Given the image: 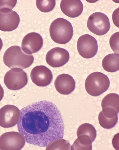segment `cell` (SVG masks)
<instances>
[{
	"instance_id": "obj_20",
	"label": "cell",
	"mask_w": 119,
	"mask_h": 150,
	"mask_svg": "<svg viewBox=\"0 0 119 150\" xmlns=\"http://www.w3.org/2000/svg\"><path fill=\"white\" fill-rule=\"evenodd\" d=\"M99 122L100 126L106 129H111L114 127L117 124L118 120V116L113 118H108L104 116L102 111L98 116Z\"/></svg>"
},
{
	"instance_id": "obj_28",
	"label": "cell",
	"mask_w": 119,
	"mask_h": 150,
	"mask_svg": "<svg viewBox=\"0 0 119 150\" xmlns=\"http://www.w3.org/2000/svg\"><path fill=\"white\" fill-rule=\"evenodd\" d=\"M3 47V42L1 39L0 38V51L1 50Z\"/></svg>"
},
{
	"instance_id": "obj_16",
	"label": "cell",
	"mask_w": 119,
	"mask_h": 150,
	"mask_svg": "<svg viewBox=\"0 0 119 150\" xmlns=\"http://www.w3.org/2000/svg\"><path fill=\"white\" fill-rule=\"evenodd\" d=\"M102 66L104 70L110 72H114L119 69V54H111L103 58Z\"/></svg>"
},
{
	"instance_id": "obj_4",
	"label": "cell",
	"mask_w": 119,
	"mask_h": 150,
	"mask_svg": "<svg viewBox=\"0 0 119 150\" xmlns=\"http://www.w3.org/2000/svg\"><path fill=\"white\" fill-rule=\"evenodd\" d=\"M110 85L106 75L99 72L92 73L87 78L85 87L87 93L94 97L99 96L106 91Z\"/></svg>"
},
{
	"instance_id": "obj_23",
	"label": "cell",
	"mask_w": 119,
	"mask_h": 150,
	"mask_svg": "<svg viewBox=\"0 0 119 150\" xmlns=\"http://www.w3.org/2000/svg\"><path fill=\"white\" fill-rule=\"evenodd\" d=\"M17 1H1L0 0V11L4 13L10 12L15 6Z\"/></svg>"
},
{
	"instance_id": "obj_26",
	"label": "cell",
	"mask_w": 119,
	"mask_h": 150,
	"mask_svg": "<svg viewBox=\"0 0 119 150\" xmlns=\"http://www.w3.org/2000/svg\"><path fill=\"white\" fill-rule=\"evenodd\" d=\"M119 8L113 12L112 15V19L114 24L119 28L118 24Z\"/></svg>"
},
{
	"instance_id": "obj_12",
	"label": "cell",
	"mask_w": 119,
	"mask_h": 150,
	"mask_svg": "<svg viewBox=\"0 0 119 150\" xmlns=\"http://www.w3.org/2000/svg\"><path fill=\"white\" fill-rule=\"evenodd\" d=\"M43 44L42 36L38 33H32L27 34L22 43V50L25 53L31 54L41 50Z\"/></svg>"
},
{
	"instance_id": "obj_25",
	"label": "cell",
	"mask_w": 119,
	"mask_h": 150,
	"mask_svg": "<svg viewBox=\"0 0 119 150\" xmlns=\"http://www.w3.org/2000/svg\"><path fill=\"white\" fill-rule=\"evenodd\" d=\"M102 111L104 116L110 118H113L115 117L118 115V112L115 109L110 108L103 109Z\"/></svg>"
},
{
	"instance_id": "obj_1",
	"label": "cell",
	"mask_w": 119,
	"mask_h": 150,
	"mask_svg": "<svg viewBox=\"0 0 119 150\" xmlns=\"http://www.w3.org/2000/svg\"><path fill=\"white\" fill-rule=\"evenodd\" d=\"M18 127L27 143L41 147L64 137L65 126L60 111L53 103L46 100L22 109Z\"/></svg>"
},
{
	"instance_id": "obj_15",
	"label": "cell",
	"mask_w": 119,
	"mask_h": 150,
	"mask_svg": "<svg viewBox=\"0 0 119 150\" xmlns=\"http://www.w3.org/2000/svg\"><path fill=\"white\" fill-rule=\"evenodd\" d=\"M60 7L63 13L70 18H76L82 13L83 6L80 0H62Z\"/></svg>"
},
{
	"instance_id": "obj_3",
	"label": "cell",
	"mask_w": 119,
	"mask_h": 150,
	"mask_svg": "<svg viewBox=\"0 0 119 150\" xmlns=\"http://www.w3.org/2000/svg\"><path fill=\"white\" fill-rule=\"evenodd\" d=\"M50 33L52 40L55 42L64 44L71 39L73 34V29L71 24L62 18L55 20L51 24Z\"/></svg>"
},
{
	"instance_id": "obj_5",
	"label": "cell",
	"mask_w": 119,
	"mask_h": 150,
	"mask_svg": "<svg viewBox=\"0 0 119 150\" xmlns=\"http://www.w3.org/2000/svg\"><path fill=\"white\" fill-rule=\"evenodd\" d=\"M87 26L91 32L98 36L107 34L109 31L110 23L106 14L101 12H95L89 16Z\"/></svg>"
},
{
	"instance_id": "obj_11",
	"label": "cell",
	"mask_w": 119,
	"mask_h": 150,
	"mask_svg": "<svg viewBox=\"0 0 119 150\" xmlns=\"http://www.w3.org/2000/svg\"><path fill=\"white\" fill-rule=\"evenodd\" d=\"M31 77L32 82L39 87H46L52 81L53 76L52 71L44 66H38L32 70Z\"/></svg>"
},
{
	"instance_id": "obj_9",
	"label": "cell",
	"mask_w": 119,
	"mask_h": 150,
	"mask_svg": "<svg viewBox=\"0 0 119 150\" xmlns=\"http://www.w3.org/2000/svg\"><path fill=\"white\" fill-rule=\"evenodd\" d=\"M20 111L17 107L7 105L0 109V126L9 128L16 125L19 121Z\"/></svg>"
},
{
	"instance_id": "obj_21",
	"label": "cell",
	"mask_w": 119,
	"mask_h": 150,
	"mask_svg": "<svg viewBox=\"0 0 119 150\" xmlns=\"http://www.w3.org/2000/svg\"><path fill=\"white\" fill-rule=\"evenodd\" d=\"M36 5L40 11L47 13L54 9L56 5V1L55 0H37Z\"/></svg>"
},
{
	"instance_id": "obj_2",
	"label": "cell",
	"mask_w": 119,
	"mask_h": 150,
	"mask_svg": "<svg viewBox=\"0 0 119 150\" xmlns=\"http://www.w3.org/2000/svg\"><path fill=\"white\" fill-rule=\"evenodd\" d=\"M5 64L10 69L17 68L23 69L29 67L33 64L34 58L22 51L21 48L14 46L8 49L3 57Z\"/></svg>"
},
{
	"instance_id": "obj_6",
	"label": "cell",
	"mask_w": 119,
	"mask_h": 150,
	"mask_svg": "<svg viewBox=\"0 0 119 150\" xmlns=\"http://www.w3.org/2000/svg\"><path fill=\"white\" fill-rule=\"evenodd\" d=\"M4 82L8 89L18 91L26 86L28 82V77L27 74L22 69H12L5 74Z\"/></svg>"
},
{
	"instance_id": "obj_18",
	"label": "cell",
	"mask_w": 119,
	"mask_h": 150,
	"mask_svg": "<svg viewBox=\"0 0 119 150\" xmlns=\"http://www.w3.org/2000/svg\"><path fill=\"white\" fill-rule=\"evenodd\" d=\"M101 106L102 109L110 108L119 112V96L114 93L106 95L102 100Z\"/></svg>"
},
{
	"instance_id": "obj_10",
	"label": "cell",
	"mask_w": 119,
	"mask_h": 150,
	"mask_svg": "<svg viewBox=\"0 0 119 150\" xmlns=\"http://www.w3.org/2000/svg\"><path fill=\"white\" fill-rule=\"evenodd\" d=\"M70 55L69 52L65 49L60 47H55L50 50L46 56L47 63L53 68L62 67L69 61Z\"/></svg>"
},
{
	"instance_id": "obj_14",
	"label": "cell",
	"mask_w": 119,
	"mask_h": 150,
	"mask_svg": "<svg viewBox=\"0 0 119 150\" xmlns=\"http://www.w3.org/2000/svg\"><path fill=\"white\" fill-rule=\"evenodd\" d=\"M20 21L19 15L16 11L12 10L7 13L0 11V30L12 31L18 27Z\"/></svg>"
},
{
	"instance_id": "obj_19",
	"label": "cell",
	"mask_w": 119,
	"mask_h": 150,
	"mask_svg": "<svg viewBox=\"0 0 119 150\" xmlns=\"http://www.w3.org/2000/svg\"><path fill=\"white\" fill-rule=\"evenodd\" d=\"M82 135H86L89 137L93 142L96 138L97 131L95 127L92 125L85 123L80 126L77 130V137Z\"/></svg>"
},
{
	"instance_id": "obj_24",
	"label": "cell",
	"mask_w": 119,
	"mask_h": 150,
	"mask_svg": "<svg viewBox=\"0 0 119 150\" xmlns=\"http://www.w3.org/2000/svg\"><path fill=\"white\" fill-rule=\"evenodd\" d=\"M119 33H116L113 35L110 39V47L114 53H119Z\"/></svg>"
},
{
	"instance_id": "obj_17",
	"label": "cell",
	"mask_w": 119,
	"mask_h": 150,
	"mask_svg": "<svg viewBox=\"0 0 119 150\" xmlns=\"http://www.w3.org/2000/svg\"><path fill=\"white\" fill-rule=\"evenodd\" d=\"M92 142L90 137L86 135L78 137L71 146V149L92 150Z\"/></svg>"
},
{
	"instance_id": "obj_27",
	"label": "cell",
	"mask_w": 119,
	"mask_h": 150,
	"mask_svg": "<svg viewBox=\"0 0 119 150\" xmlns=\"http://www.w3.org/2000/svg\"><path fill=\"white\" fill-rule=\"evenodd\" d=\"M4 95V89L1 84H0V101H1L3 98Z\"/></svg>"
},
{
	"instance_id": "obj_8",
	"label": "cell",
	"mask_w": 119,
	"mask_h": 150,
	"mask_svg": "<svg viewBox=\"0 0 119 150\" xmlns=\"http://www.w3.org/2000/svg\"><path fill=\"white\" fill-rule=\"evenodd\" d=\"M77 47L79 54L86 59L94 57L97 54L98 50L97 40L92 36L88 34L83 35L79 38Z\"/></svg>"
},
{
	"instance_id": "obj_13",
	"label": "cell",
	"mask_w": 119,
	"mask_h": 150,
	"mask_svg": "<svg viewBox=\"0 0 119 150\" xmlns=\"http://www.w3.org/2000/svg\"><path fill=\"white\" fill-rule=\"evenodd\" d=\"M56 91L63 95H68L75 89L76 83L73 78L70 75L63 74L59 75L54 83Z\"/></svg>"
},
{
	"instance_id": "obj_22",
	"label": "cell",
	"mask_w": 119,
	"mask_h": 150,
	"mask_svg": "<svg viewBox=\"0 0 119 150\" xmlns=\"http://www.w3.org/2000/svg\"><path fill=\"white\" fill-rule=\"evenodd\" d=\"M71 147L69 142L61 139L50 143L47 146L46 150H70Z\"/></svg>"
},
{
	"instance_id": "obj_7",
	"label": "cell",
	"mask_w": 119,
	"mask_h": 150,
	"mask_svg": "<svg viewBox=\"0 0 119 150\" xmlns=\"http://www.w3.org/2000/svg\"><path fill=\"white\" fill-rule=\"evenodd\" d=\"M25 144L24 138L18 132H6L0 137V150H21Z\"/></svg>"
}]
</instances>
